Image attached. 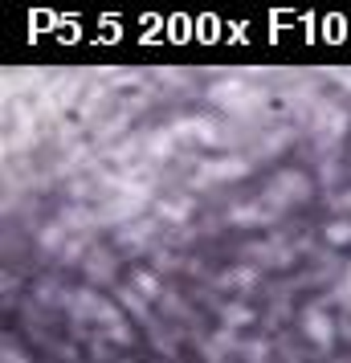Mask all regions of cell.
Listing matches in <instances>:
<instances>
[{"label":"cell","instance_id":"1","mask_svg":"<svg viewBox=\"0 0 351 363\" xmlns=\"http://www.w3.org/2000/svg\"><path fill=\"white\" fill-rule=\"evenodd\" d=\"M69 311H74L78 323H99L106 339H118V343H127V339H131L127 327H123V314H118L111 302H102L94 290H78V294H69Z\"/></svg>","mask_w":351,"mask_h":363},{"label":"cell","instance_id":"2","mask_svg":"<svg viewBox=\"0 0 351 363\" xmlns=\"http://www.w3.org/2000/svg\"><path fill=\"white\" fill-rule=\"evenodd\" d=\"M306 196H311V184H306L302 172H282V176H274L269 188L262 192V200H266L274 213H282V208H290V204H299V200H306Z\"/></svg>","mask_w":351,"mask_h":363},{"label":"cell","instance_id":"3","mask_svg":"<svg viewBox=\"0 0 351 363\" xmlns=\"http://www.w3.org/2000/svg\"><path fill=\"white\" fill-rule=\"evenodd\" d=\"M302 335H306L318 351H331L335 335H339V323L327 314V306H306V311H302Z\"/></svg>","mask_w":351,"mask_h":363},{"label":"cell","instance_id":"4","mask_svg":"<svg viewBox=\"0 0 351 363\" xmlns=\"http://www.w3.org/2000/svg\"><path fill=\"white\" fill-rule=\"evenodd\" d=\"M233 351H241V347H237V335L233 330H225V327H221L213 339H204V359L208 363H229L233 359Z\"/></svg>","mask_w":351,"mask_h":363},{"label":"cell","instance_id":"5","mask_svg":"<svg viewBox=\"0 0 351 363\" xmlns=\"http://www.w3.org/2000/svg\"><path fill=\"white\" fill-rule=\"evenodd\" d=\"M250 172V164L245 160H217V164H204L201 176H196V184H217V180H233V176H245Z\"/></svg>","mask_w":351,"mask_h":363},{"label":"cell","instance_id":"6","mask_svg":"<svg viewBox=\"0 0 351 363\" xmlns=\"http://www.w3.org/2000/svg\"><path fill=\"white\" fill-rule=\"evenodd\" d=\"M274 208H269L266 200H257V204H237L233 208V225H269L274 220Z\"/></svg>","mask_w":351,"mask_h":363},{"label":"cell","instance_id":"7","mask_svg":"<svg viewBox=\"0 0 351 363\" xmlns=\"http://www.w3.org/2000/svg\"><path fill=\"white\" fill-rule=\"evenodd\" d=\"M250 323H253V311H250V306H241V302H233V306H225V330L250 327Z\"/></svg>","mask_w":351,"mask_h":363},{"label":"cell","instance_id":"8","mask_svg":"<svg viewBox=\"0 0 351 363\" xmlns=\"http://www.w3.org/2000/svg\"><path fill=\"white\" fill-rule=\"evenodd\" d=\"M221 286H229V290H250L253 269H229V274H221Z\"/></svg>","mask_w":351,"mask_h":363},{"label":"cell","instance_id":"9","mask_svg":"<svg viewBox=\"0 0 351 363\" xmlns=\"http://www.w3.org/2000/svg\"><path fill=\"white\" fill-rule=\"evenodd\" d=\"M135 294H143V298H160V281H155V274L139 269V274H135Z\"/></svg>","mask_w":351,"mask_h":363},{"label":"cell","instance_id":"10","mask_svg":"<svg viewBox=\"0 0 351 363\" xmlns=\"http://www.w3.org/2000/svg\"><path fill=\"white\" fill-rule=\"evenodd\" d=\"M315 127L323 135H335V131H343V127H347V115H339V111H323V118H318Z\"/></svg>","mask_w":351,"mask_h":363},{"label":"cell","instance_id":"11","mask_svg":"<svg viewBox=\"0 0 351 363\" xmlns=\"http://www.w3.org/2000/svg\"><path fill=\"white\" fill-rule=\"evenodd\" d=\"M327 241H331V245H347L351 241V220H331V225H327Z\"/></svg>","mask_w":351,"mask_h":363},{"label":"cell","instance_id":"12","mask_svg":"<svg viewBox=\"0 0 351 363\" xmlns=\"http://www.w3.org/2000/svg\"><path fill=\"white\" fill-rule=\"evenodd\" d=\"M269 343H245L241 347V363H266Z\"/></svg>","mask_w":351,"mask_h":363},{"label":"cell","instance_id":"13","mask_svg":"<svg viewBox=\"0 0 351 363\" xmlns=\"http://www.w3.org/2000/svg\"><path fill=\"white\" fill-rule=\"evenodd\" d=\"M335 302H343V311L351 306V269H343V281L335 286Z\"/></svg>","mask_w":351,"mask_h":363},{"label":"cell","instance_id":"14","mask_svg":"<svg viewBox=\"0 0 351 363\" xmlns=\"http://www.w3.org/2000/svg\"><path fill=\"white\" fill-rule=\"evenodd\" d=\"M335 208L343 213V220H351V192H339V196H335Z\"/></svg>","mask_w":351,"mask_h":363},{"label":"cell","instance_id":"15","mask_svg":"<svg viewBox=\"0 0 351 363\" xmlns=\"http://www.w3.org/2000/svg\"><path fill=\"white\" fill-rule=\"evenodd\" d=\"M184 213H188V204H164L167 220H184Z\"/></svg>","mask_w":351,"mask_h":363},{"label":"cell","instance_id":"16","mask_svg":"<svg viewBox=\"0 0 351 363\" xmlns=\"http://www.w3.org/2000/svg\"><path fill=\"white\" fill-rule=\"evenodd\" d=\"M339 330H343V339H351V306L343 311V323H339Z\"/></svg>","mask_w":351,"mask_h":363},{"label":"cell","instance_id":"17","mask_svg":"<svg viewBox=\"0 0 351 363\" xmlns=\"http://www.w3.org/2000/svg\"><path fill=\"white\" fill-rule=\"evenodd\" d=\"M4 363H25V355H21V351L13 355V347H4Z\"/></svg>","mask_w":351,"mask_h":363}]
</instances>
